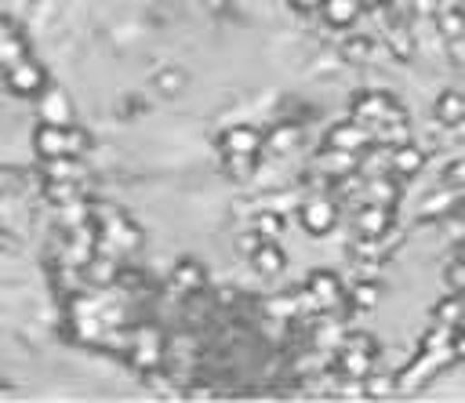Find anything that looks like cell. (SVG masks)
Masks as SVG:
<instances>
[{
    "mask_svg": "<svg viewBox=\"0 0 465 403\" xmlns=\"http://www.w3.org/2000/svg\"><path fill=\"white\" fill-rule=\"evenodd\" d=\"M349 120H356V123H363V127L374 131L381 123H403V120H411V113L389 91H360L352 98V116Z\"/></svg>",
    "mask_w": 465,
    "mask_h": 403,
    "instance_id": "6da1fadb",
    "label": "cell"
},
{
    "mask_svg": "<svg viewBox=\"0 0 465 403\" xmlns=\"http://www.w3.org/2000/svg\"><path fill=\"white\" fill-rule=\"evenodd\" d=\"M305 294H309V301H312L316 312H341V309L349 305V301H345V287H341L338 272H331V269H316V272H309V280H305Z\"/></svg>",
    "mask_w": 465,
    "mask_h": 403,
    "instance_id": "7a4b0ae2",
    "label": "cell"
},
{
    "mask_svg": "<svg viewBox=\"0 0 465 403\" xmlns=\"http://www.w3.org/2000/svg\"><path fill=\"white\" fill-rule=\"evenodd\" d=\"M338 225V200H331L327 192H312L302 203V229L309 236H327Z\"/></svg>",
    "mask_w": 465,
    "mask_h": 403,
    "instance_id": "3957f363",
    "label": "cell"
},
{
    "mask_svg": "<svg viewBox=\"0 0 465 403\" xmlns=\"http://www.w3.org/2000/svg\"><path fill=\"white\" fill-rule=\"evenodd\" d=\"M323 145H327V149H338V152H356V156H360L363 149L374 145V134H371V127H363V123H356V120H338V123L327 127Z\"/></svg>",
    "mask_w": 465,
    "mask_h": 403,
    "instance_id": "277c9868",
    "label": "cell"
},
{
    "mask_svg": "<svg viewBox=\"0 0 465 403\" xmlns=\"http://www.w3.org/2000/svg\"><path fill=\"white\" fill-rule=\"evenodd\" d=\"M425 149L421 145H414L411 138L407 142H400V145H389V174H396V178H414V174H421V167H425Z\"/></svg>",
    "mask_w": 465,
    "mask_h": 403,
    "instance_id": "5b68a950",
    "label": "cell"
},
{
    "mask_svg": "<svg viewBox=\"0 0 465 403\" xmlns=\"http://www.w3.org/2000/svg\"><path fill=\"white\" fill-rule=\"evenodd\" d=\"M392 207H381V203H363L356 211V236H371V240H381L389 229H392Z\"/></svg>",
    "mask_w": 465,
    "mask_h": 403,
    "instance_id": "8992f818",
    "label": "cell"
},
{
    "mask_svg": "<svg viewBox=\"0 0 465 403\" xmlns=\"http://www.w3.org/2000/svg\"><path fill=\"white\" fill-rule=\"evenodd\" d=\"M374 359H378V356H371V352H363V349L341 341V345H338V359H334V367H338L341 378L360 381V378H367V374L374 370Z\"/></svg>",
    "mask_w": 465,
    "mask_h": 403,
    "instance_id": "52a82bcc",
    "label": "cell"
},
{
    "mask_svg": "<svg viewBox=\"0 0 465 403\" xmlns=\"http://www.w3.org/2000/svg\"><path fill=\"white\" fill-rule=\"evenodd\" d=\"M400 200V182L396 174H363V203H381V207H396Z\"/></svg>",
    "mask_w": 465,
    "mask_h": 403,
    "instance_id": "ba28073f",
    "label": "cell"
},
{
    "mask_svg": "<svg viewBox=\"0 0 465 403\" xmlns=\"http://www.w3.org/2000/svg\"><path fill=\"white\" fill-rule=\"evenodd\" d=\"M458 189H450V185H440V189H432L421 203H418V221H440V218H447V214H454V203H458Z\"/></svg>",
    "mask_w": 465,
    "mask_h": 403,
    "instance_id": "9c48e42d",
    "label": "cell"
},
{
    "mask_svg": "<svg viewBox=\"0 0 465 403\" xmlns=\"http://www.w3.org/2000/svg\"><path fill=\"white\" fill-rule=\"evenodd\" d=\"M381 40H385V47L392 51V58H400V62H411V58H414V51H418L414 33H411V29H407L400 18H389V22H385Z\"/></svg>",
    "mask_w": 465,
    "mask_h": 403,
    "instance_id": "30bf717a",
    "label": "cell"
},
{
    "mask_svg": "<svg viewBox=\"0 0 465 403\" xmlns=\"http://www.w3.org/2000/svg\"><path fill=\"white\" fill-rule=\"evenodd\" d=\"M258 149H262V134H258L254 127H247V123L229 127V131L222 134V152H225V156H232V152H240V156H258Z\"/></svg>",
    "mask_w": 465,
    "mask_h": 403,
    "instance_id": "8fae6325",
    "label": "cell"
},
{
    "mask_svg": "<svg viewBox=\"0 0 465 403\" xmlns=\"http://www.w3.org/2000/svg\"><path fill=\"white\" fill-rule=\"evenodd\" d=\"M251 265L262 272V276H280L287 269V254L276 240H262L254 251H251Z\"/></svg>",
    "mask_w": 465,
    "mask_h": 403,
    "instance_id": "7c38bea8",
    "label": "cell"
},
{
    "mask_svg": "<svg viewBox=\"0 0 465 403\" xmlns=\"http://www.w3.org/2000/svg\"><path fill=\"white\" fill-rule=\"evenodd\" d=\"M320 15H323L327 25L349 29V25L363 15V0H323V4H320Z\"/></svg>",
    "mask_w": 465,
    "mask_h": 403,
    "instance_id": "4fadbf2b",
    "label": "cell"
},
{
    "mask_svg": "<svg viewBox=\"0 0 465 403\" xmlns=\"http://www.w3.org/2000/svg\"><path fill=\"white\" fill-rule=\"evenodd\" d=\"M160 334L149 327V330H138V338H134V345H131V359H134V367L138 370H153L156 363H160Z\"/></svg>",
    "mask_w": 465,
    "mask_h": 403,
    "instance_id": "5bb4252c",
    "label": "cell"
},
{
    "mask_svg": "<svg viewBox=\"0 0 465 403\" xmlns=\"http://www.w3.org/2000/svg\"><path fill=\"white\" fill-rule=\"evenodd\" d=\"M298 142H302V131L283 120V123H276V127L262 138V149H269L272 156H291V152L298 149Z\"/></svg>",
    "mask_w": 465,
    "mask_h": 403,
    "instance_id": "9a60e30c",
    "label": "cell"
},
{
    "mask_svg": "<svg viewBox=\"0 0 465 403\" xmlns=\"http://www.w3.org/2000/svg\"><path fill=\"white\" fill-rule=\"evenodd\" d=\"M323 174H331V178H338V174H349V171H360V156L356 152H338V149H320L316 152V160H312Z\"/></svg>",
    "mask_w": 465,
    "mask_h": 403,
    "instance_id": "2e32d148",
    "label": "cell"
},
{
    "mask_svg": "<svg viewBox=\"0 0 465 403\" xmlns=\"http://www.w3.org/2000/svg\"><path fill=\"white\" fill-rule=\"evenodd\" d=\"M432 116H436V123H443V127H454V123L465 116V94H461V91H454V87H447V91L436 98V105H432Z\"/></svg>",
    "mask_w": 465,
    "mask_h": 403,
    "instance_id": "e0dca14e",
    "label": "cell"
},
{
    "mask_svg": "<svg viewBox=\"0 0 465 403\" xmlns=\"http://www.w3.org/2000/svg\"><path fill=\"white\" fill-rule=\"evenodd\" d=\"M36 145H40V152L44 156H73L69 152V127H54V123H44L40 131H36Z\"/></svg>",
    "mask_w": 465,
    "mask_h": 403,
    "instance_id": "ac0fdd59",
    "label": "cell"
},
{
    "mask_svg": "<svg viewBox=\"0 0 465 403\" xmlns=\"http://www.w3.org/2000/svg\"><path fill=\"white\" fill-rule=\"evenodd\" d=\"M345 301H349V309H356V312H371V309H378V301H381V287H378L374 280H356V283L349 287Z\"/></svg>",
    "mask_w": 465,
    "mask_h": 403,
    "instance_id": "d6986e66",
    "label": "cell"
},
{
    "mask_svg": "<svg viewBox=\"0 0 465 403\" xmlns=\"http://www.w3.org/2000/svg\"><path fill=\"white\" fill-rule=\"evenodd\" d=\"M331 200H363V174L360 171H349V174H338L331 178V189H327Z\"/></svg>",
    "mask_w": 465,
    "mask_h": 403,
    "instance_id": "ffe728a7",
    "label": "cell"
},
{
    "mask_svg": "<svg viewBox=\"0 0 465 403\" xmlns=\"http://www.w3.org/2000/svg\"><path fill=\"white\" fill-rule=\"evenodd\" d=\"M461 319H465V294H450V298L436 301V309H432V323L458 327Z\"/></svg>",
    "mask_w": 465,
    "mask_h": 403,
    "instance_id": "44dd1931",
    "label": "cell"
},
{
    "mask_svg": "<svg viewBox=\"0 0 465 403\" xmlns=\"http://www.w3.org/2000/svg\"><path fill=\"white\" fill-rule=\"evenodd\" d=\"M400 385H396V378L392 374H367V378H360V396H367V399H389L392 392H396Z\"/></svg>",
    "mask_w": 465,
    "mask_h": 403,
    "instance_id": "7402d4cb",
    "label": "cell"
},
{
    "mask_svg": "<svg viewBox=\"0 0 465 403\" xmlns=\"http://www.w3.org/2000/svg\"><path fill=\"white\" fill-rule=\"evenodd\" d=\"M436 29L443 40H461L465 36V11L461 7H443L436 11Z\"/></svg>",
    "mask_w": 465,
    "mask_h": 403,
    "instance_id": "603a6c76",
    "label": "cell"
},
{
    "mask_svg": "<svg viewBox=\"0 0 465 403\" xmlns=\"http://www.w3.org/2000/svg\"><path fill=\"white\" fill-rule=\"evenodd\" d=\"M341 62H371V54H374V40L371 36H363V33H352V36H345L341 40Z\"/></svg>",
    "mask_w": 465,
    "mask_h": 403,
    "instance_id": "cb8c5ba5",
    "label": "cell"
},
{
    "mask_svg": "<svg viewBox=\"0 0 465 403\" xmlns=\"http://www.w3.org/2000/svg\"><path fill=\"white\" fill-rule=\"evenodd\" d=\"M69 116H73L69 98L62 91H47V98H44V120L54 123V127H69Z\"/></svg>",
    "mask_w": 465,
    "mask_h": 403,
    "instance_id": "d4e9b609",
    "label": "cell"
},
{
    "mask_svg": "<svg viewBox=\"0 0 465 403\" xmlns=\"http://www.w3.org/2000/svg\"><path fill=\"white\" fill-rule=\"evenodd\" d=\"M185 84H189V76H185V69H178V65H167V69H160L156 76H153V87H160V94H182L185 91Z\"/></svg>",
    "mask_w": 465,
    "mask_h": 403,
    "instance_id": "484cf974",
    "label": "cell"
},
{
    "mask_svg": "<svg viewBox=\"0 0 465 403\" xmlns=\"http://www.w3.org/2000/svg\"><path fill=\"white\" fill-rule=\"evenodd\" d=\"M174 287H178V290H200V287H203V269H200L196 261H182V265L174 269Z\"/></svg>",
    "mask_w": 465,
    "mask_h": 403,
    "instance_id": "4316f807",
    "label": "cell"
},
{
    "mask_svg": "<svg viewBox=\"0 0 465 403\" xmlns=\"http://www.w3.org/2000/svg\"><path fill=\"white\" fill-rule=\"evenodd\" d=\"M225 171H229V178L247 182V178H254V171H258V156H240V152H232V156H225Z\"/></svg>",
    "mask_w": 465,
    "mask_h": 403,
    "instance_id": "83f0119b",
    "label": "cell"
},
{
    "mask_svg": "<svg viewBox=\"0 0 465 403\" xmlns=\"http://www.w3.org/2000/svg\"><path fill=\"white\" fill-rule=\"evenodd\" d=\"M251 229H254V232H258L262 240H276V236L283 232V218H280L276 211H258V214H254V225H251Z\"/></svg>",
    "mask_w": 465,
    "mask_h": 403,
    "instance_id": "f1b7e54d",
    "label": "cell"
},
{
    "mask_svg": "<svg viewBox=\"0 0 465 403\" xmlns=\"http://www.w3.org/2000/svg\"><path fill=\"white\" fill-rule=\"evenodd\" d=\"M40 80H44V76H40V69H36V65H29V62H22V65L11 73V84H15L18 91H36V87H40Z\"/></svg>",
    "mask_w": 465,
    "mask_h": 403,
    "instance_id": "f546056e",
    "label": "cell"
},
{
    "mask_svg": "<svg viewBox=\"0 0 465 403\" xmlns=\"http://www.w3.org/2000/svg\"><path fill=\"white\" fill-rule=\"evenodd\" d=\"M87 276H91L94 283H109V280H116V261H109V258H91V261H87Z\"/></svg>",
    "mask_w": 465,
    "mask_h": 403,
    "instance_id": "4dcf8cb0",
    "label": "cell"
},
{
    "mask_svg": "<svg viewBox=\"0 0 465 403\" xmlns=\"http://www.w3.org/2000/svg\"><path fill=\"white\" fill-rule=\"evenodd\" d=\"M443 280H447V287L454 290V294H465V261H450L447 269H443Z\"/></svg>",
    "mask_w": 465,
    "mask_h": 403,
    "instance_id": "1f68e13d",
    "label": "cell"
},
{
    "mask_svg": "<svg viewBox=\"0 0 465 403\" xmlns=\"http://www.w3.org/2000/svg\"><path fill=\"white\" fill-rule=\"evenodd\" d=\"M443 185H450V189L465 192V156H461V160H454V163L443 171Z\"/></svg>",
    "mask_w": 465,
    "mask_h": 403,
    "instance_id": "d6a6232c",
    "label": "cell"
},
{
    "mask_svg": "<svg viewBox=\"0 0 465 403\" xmlns=\"http://www.w3.org/2000/svg\"><path fill=\"white\" fill-rule=\"evenodd\" d=\"M447 349H450V356H454V359H465V327H461V323H458V327H450Z\"/></svg>",
    "mask_w": 465,
    "mask_h": 403,
    "instance_id": "836d02e7",
    "label": "cell"
},
{
    "mask_svg": "<svg viewBox=\"0 0 465 403\" xmlns=\"http://www.w3.org/2000/svg\"><path fill=\"white\" fill-rule=\"evenodd\" d=\"M436 11H440V0H414V15H421V18H436Z\"/></svg>",
    "mask_w": 465,
    "mask_h": 403,
    "instance_id": "e575fe53",
    "label": "cell"
},
{
    "mask_svg": "<svg viewBox=\"0 0 465 403\" xmlns=\"http://www.w3.org/2000/svg\"><path fill=\"white\" fill-rule=\"evenodd\" d=\"M320 4H323V0H291L294 11H320Z\"/></svg>",
    "mask_w": 465,
    "mask_h": 403,
    "instance_id": "d590c367",
    "label": "cell"
},
{
    "mask_svg": "<svg viewBox=\"0 0 465 403\" xmlns=\"http://www.w3.org/2000/svg\"><path fill=\"white\" fill-rule=\"evenodd\" d=\"M454 214H458V218H461V221H465V192H461V196H458V203H454Z\"/></svg>",
    "mask_w": 465,
    "mask_h": 403,
    "instance_id": "8d00e7d4",
    "label": "cell"
},
{
    "mask_svg": "<svg viewBox=\"0 0 465 403\" xmlns=\"http://www.w3.org/2000/svg\"><path fill=\"white\" fill-rule=\"evenodd\" d=\"M207 7L211 11H225V0H207Z\"/></svg>",
    "mask_w": 465,
    "mask_h": 403,
    "instance_id": "74e56055",
    "label": "cell"
},
{
    "mask_svg": "<svg viewBox=\"0 0 465 403\" xmlns=\"http://www.w3.org/2000/svg\"><path fill=\"white\" fill-rule=\"evenodd\" d=\"M454 258H458V261H465V240H461V243L454 247Z\"/></svg>",
    "mask_w": 465,
    "mask_h": 403,
    "instance_id": "f35d334b",
    "label": "cell"
},
{
    "mask_svg": "<svg viewBox=\"0 0 465 403\" xmlns=\"http://www.w3.org/2000/svg\"><path fill=\"white\" fill-rule=\"evenodd\" d=\"M454 131H458V134H465V116H461V120L454 123Z\"/></svg>",
    "mask_w": 465,
    "mask_h": 403,
    "instance_id": "ab89813d",
    "label": "cell"
}]
</instances>
